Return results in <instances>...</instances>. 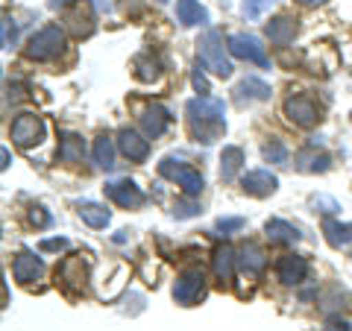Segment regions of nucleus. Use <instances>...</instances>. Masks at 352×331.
Returning <instances> with one entry per match:
<instances>
[{
	"label": "nucleus",
	"mask_w": 352,
	"mask_h": 331,
	"mask_svg": "<svg viewBox=\"0 0 352 331\" xmlns=\"http://www.w3.org/2000/svg\"><path fill=\"white\" fill-rule=\"evenodd\" d=\"M185 115H188L191 135L203 144H214L226 132V103L220 97H194L185 103Z\"/></svg>",
	"instance_id": "obj_1"
},
{
	"label": "nucleus",
	"mask_w": 352,
	"mask_h": 331,
	"mask_svg": "<svg viewBox=\"0 0 352 331\" xmlns=\"http://www.w3.org/2000/svg\"><path fill=\"white\" fill-rule=\"evenodd\" d=\"M197 53H200V65H206L212 73H217L220 80L232 76V62L226 59L223 53V38H220L217 30H206L200 38H197Z\"/></svg>",
	"instance_id": "obj_2"
},
{
	"label": "nucleus",
	"mask_w": 352,
	"mask_h": 331,
	"mask_svg": "<svg viewBox=\"0 0 352 331\" xmlns=\"http://www.w3.org/2000/svg\"><path fill=\"white\" fill-rule=\"evenodd\" d=\"M159 173L164 176V179L179 182V185H182V191H185V196H200V191L206 187L203 173H200V170H194L191 164H188V161H182V159L164 156V159L159 161Z\"/></svg>",
	"instance_id": "obj_3"
},
{
	"label": "nucleus",
	"mask_w": 352,
	"mask_h": 331,
	"mask_svg": "<svg viewBox=\"0 0 352 331\" xmlns=\"http://www.w3.org/2000/svg\"><path fill=\"white\" fill-rule=\"evenodd\" d=\"M62 50H65V30L56 27V24L41 27L36 36L27 41V56L36 59V62H50V59H56Z\"/></svg>",
	"instance_id": "obj_4"
},
{
	"label": "nucleus",
	"mask_w": 352,
	"mask_h": 331,
	"mask_svg": "<svg viewBox=\"0 0 352 331\" xmlns=\"http://www.w3.org/2000/svg\"><path fill=\"white\" fill-rule=\"evenodd\" d=\"M206 288H208L206 273L200 267H188L185 273H179V279H176V284H173V299L179 305H185V308H191L197 302H203Z\"/></svg>",
	"instance_id": "obj_5"
},
{
	"label": "nucleus",
	"mask_w": 352,
	"mask_h": 331,
	"mask_svg": "<svg viewBox=\"0 0 352 331\" xmlns=\"http://www.w3.org/2000/svg\"><path fill=\"white\" fill-rule=\"evenodd\" d=\"M226 50L232 53L235 59L252 62V65H258V68H270V56L264 53L261 41H258L256 36H244V32H235V36H229Z\"/></svg>",
	"instance_id": "obj_6"
},
{
	"label": "nucleus",
	"mask_w": 352,
	"mask_h": 331,
	"mask_svg": "<svg viewBox=\"0 0 352 331\" xmlns=\"http://www.w3.org/2000/svg\"><path fill=\"white\" fill-rule=\"evenodd\" d=\"M56 282L71 293L85 290V282H88V261H85V255L76 252V255L65 258L59 264V270H56Z\"/></svg>",
	"instance_id": "obj_7"
},
{
	"label": "nucleus",
	"mask_w": 352,
	"mask_h": 331,
	"mask_svg": "<svg viewBox=\"0 0 352 331\" xmlns=\"http://www.w3.org/2000/svg\"><path fill=\"white\" fill-rule=\"evenodd\" d=\"M285 115L296 126H314L320 120V109H317V103L308 94H291L285 100Z\"/></svg>",
	"instance_id": "obj_8"
},
{
	"label": "nucleus",
	"mask_w": 352,
	"mask_h": 331,
	"mask_svg": "<svg viewBox=\"0 0 352 331\" xmlns=\"http://www.w3.org/2000/svg\"><path fill=\"white\" fill-rule=\"evenodd\" d=\"M41 135H44V124H41V117L30 115V112L18 115V117L12 120V129H9V138H12L18 147H24V150H27V147H32V144H38Z\"/></svg>",
	"instance_id": "obj_9"
},
{
	"label": "nucleus",
	"mask_w": 352,
	"mask_h": 331,
	"mask_svg": "<svg viewBox=\"0 0 352 331\" xmlns=\"http://www.w3.org/2000/svg\"><path fill=\"white\" fill-rule=\"evenodd\" d=\"M106 196L109 200H115L120 208H141L147 203V196H144V191L132 182V179H118V182H109L106 187Z\"/></svg>",
	"instance_id": "obj_10"
},
{
	"label": "nucleus",
	"mask_w": 352,
	"mask_h": 331,
	"mask_svg": "<svg viewBox=\"0 0 352 331\" xmlns=\"http://www.w3.org/2000/svg\"><path fill=\"white\" fill-rule=\"evenodd\" d=\"M241 187H244V194L264 200V196L276 194L279 179H276V173H270V170H247L241 176Z\"/></svg>",
	"instance_id": "obj_11"
},
{
	"label": "nucleus",
	"mask_w": 352,
	"mask_h": 331,
	"mask_svg": "<svg viewBox=\"0 0 352 331\" xmlns=\"http://www.w3.org/2000/svg\"><path fill=\"white\" fill-rule=\"evenodd\" d=\"M138 120H141V129H144L147 138H162L170 126V112L162 103H150V106L141 109Z\"/></svg>",
	"instance_id": "obj_12"
},
{
	"label": "nucleus",
	"mask_w": 352,
	"mask_h": 331,
	"mask_svg": "<svg viewBox=\"0 0 352 331\" xmlns=\"http://www.w3.org/2000/svg\"><path fill=\"white\" fill-rule=\"evenodd\" d=\"M65 24H68V30H71V36H76V38H88L94 32V9H91V3H74L68 12H65Z\"/></svg>",
	"instance_id": "obj_13"
},
{
	"label": "nucleus",
	"mask_w": 352,
	"mask_h": 331,
	"mask_svg": "<svg viewBox=\"0 0 352 331\" xmlns=\"http://www.w3.org/2000/svg\"><path fill=\"white\" fill-rule=\"evenodd\" d=\"M12 275H15V282H21V284H32V282H38L44 275V264H41V258L36 255V252L21 249L15 255V264H12Z\"/></svg>",
	"instance_id": "obj_14"
},
{
	"label": "nucleus",
	"mask_w": 352,
	"mask_h": 331,
	"mask_svg": "<svg viewBox=\"0 0 352 331\" xmlns=\"http://www.w3.org/2000/svg\"><path fill=\"white\" fill-rule=\"evenodd\" d=\"M276 275H279L282 284H288V288L302 284L305 275H308V261L302 255H282L276 261Z\"/></svg>",
	"instance_id": "obj_15"
},
{
	"label": "nucleus",
	"mask_w": 352,
	"mask_h": 331,
	"mask_svg": "<svg viewBox=\"0 0 352 331\" xmlns=\"http://www.w3.org/2000/svg\"><path fill=\"white\" fill-rule=\"evenodd\" d=\"M118 150L124 152L129 161H144L150 156V141L144 135H138L135 129H120L118 135Z\"/></svg>",
	"instance_id": "obj_16"
},
{
	"label": "nucleus",
	"mask_w": 352,
	"mask_h": 331,
	"mask_svg": "<svg viewBox=\"0 0 352 331\" xmlns=\"http://www.w3.org/2000/svg\"><path fill=\"white\" fill-rule=\"evenodd\" d=\"M212 264H214V275H217V282L220 284H232L235 282V267H238V252L229 247V244H223V247H217L214 249V258H212Z\"/></svg>",
	"instance_id": "obj_17"
},
{
	"label": "nucleus",
	"mask_w": 352,
	"mask_h": 331,
	"mask_svg": "<svg viewBox=\"0 0 352 331\" xmlns=\"http://www.w3.org/2000/svg\"><path fill=\"white\" fill-rule=\"evenodd\" d=\"M235 100L238 103H261V100H270V85L256 80V76H247L235 85Z\"/></svg>",
	"instance_id": "obj_18"
},
{
	"label": "nucleus",
	"mask_w": 352,
	"mask_h": 331,
	"mask_svg": "<svg viewBox=\"0 0 352 331\" xmlns=\"http://www.w3.org/2000/svg\"><path fill=\"white\" fill-rule=\"evenodd\" d=\"M176 18L182 27H206L208 12L200 0H176Z\"/></svg>",
	"instance_id": "obj_19"
},
{
	"label": "nucleus",
	"mask_w": 352,
	"mask_h": 331,
	"mask_svg": "<svg viewBox=\"0 0 352 331\" xmlns=\"http://www.w3.org/2000/svg\"><path fill=\"white\" fill-rule=\"evenodd\" d=\"M332 168V159L326 152H317V144H308L302 152H296V170L302 173H326Z\"/></svg>",
	"instance_id": "obj_20"
},
{
	"label": "nucleus",
	"mask_w": 352,
	"mask_h": 331,
	"mask_svg": "<svg viewBox=\"0 0 352 331\" xmlns=\"http://www.w3.org/2000/svg\"><path fill=\"white\" fill-rule=\"evenodd\" d=\"M238 267L247 275H261L264 267H267V255L261 252V247L256 244H244L238 249Z\"/></svg>",
	"instance_id": "obj_21"
},
{
	"label": "nucleus",
	"mask_w": 352,
	"mask_h": 331,
	"mask_svg": "<svg viewBox=\"0 0 352 331\" xmlns=\"http://www.w3.org/2000/svg\"><path fill=\"white\" fill-rule=\"evenodd\" d=\"M296 18L291 15H276V18H270V24H267V38L273 44H291L294 36H296Z\"/></svg>",
	"instance_id": "obj_22"
},
{
	"label": "nucleus",
	"mask_w": 352,
	"mask_h": 331,
	"mask_svg": "<svg viewBox=\"0 0 352 331\" xmlns=\"http://www.w3.org/2000/svg\"><path fill=\"white\" fill-rule=\"evenodd\" d=\"M76 212H80V220L85 226H91V229H106L109 226V220H112V212H109L106 205L100 203H91V200H85L76 205Z\"/></svg>",
	"instance_id": "obj_23"
},
{
	"label": "nucleus",
	"mask_w": 352,
	"mask_h": 331,
	"mask_svg": "<svg viewBox=\"0 0 352 331\" xmlns=\"http://www.w3.org/2000/svg\"><path fill=\"white\" fill-rule=\"evenodd\" d=\"M82 156H85L82 138L74 135V132H59V161L76 164V161H82Z\"/></svg>",
	"instance_id": "obj_24"
},
{
	"label": "nucleus",
	"mask_w": 352,
	"mask_h": 331,
	"mask_svg": "<svg viewBox=\"0 0 352 331\" xmlns=\"http://www.w3.org/2000/svg\"><path fill=\"white\" fill-rule=\"evenodd\" d=\"M264 231H267V238L273 240V244H296L302 235H300V229L291 226L288 220H279V217H273L267 220V226H264Z\"/></svg>",
	"instance_id": "obj_25"
},
{
	"label": "nucleus",
	"mask_w": 352,
	"mask_h": 331,
	"mask_svg": "<svg viewBox=\"0 0 352 331\" xmlns=\"http://www.w3.org/2000/svg\"><path fill=\"white\" fill-rule=\"evenodd\" d=\"M241 168H244V150L241 147H223V152H220V179L232 182Z\"/></svg>",
	"instance_id": "obj_26"
},
{
	"label": "nucleus",
	"mask_w": 352,
	"mask_h": 331,
	"mask_svg": "<svg viewBox=\"0 0 352 331\" xmlns=\"http://www.w3.org/2000/svg\"><path fill=\"white\" fill-rule=\"evenodd\" d=\"M132 68H135V76L141 82H156L162 76V62L153 56V53H138L135 59H132Z\"/></svg>",
	"instance_id": "obj_27"
},
{
	"label": "nucleus",
	"mask_w": 352,
	"mask_h": 331,
	"mask_svg": "<svg viewBox=\"0 0 352 331\" xmlns=\"http://www.w3.org/2000/svg\"><path fill=\"white\" fill-rule=\"evenodd\" d=\"M91 159H94L97 168L112 170L115 168V144H112V138H109V135H97L94 150H91Z\"/></svg>",
	"instance_id": "obj_28"
},
{
	"label": "nucleus",
	"mask_w": 352,
	"mask_h": 331,
	"mask_svg": "<svg viewBox=\"0 0 352 331\" xmlns=\"http://www.w3.org/2000/svg\"><path fill=\"white\" fill-rule=\"evenodd\" d=\"M323 235H326V240H329L332 247H346L349 240H352L349 223H338V220H332V217L323 220Z\"/></svg>",
	"instance_id": "obj_29"
},
{
	"label": "nucleus",
	"mask_w": 352,
	"mask_h": 331,
	"mask_svg": "<svg viewBox=\"0 0 352 331\" xmlns=\"http://www.w3.org/2000/svg\"><path fill=\"white\" fill-rule=\"evenodd\" d=\"M261 156L267 159L270 164H285L288 161V147H285L282 141H270V144L261 147Z\"/></svg>",
	"instance_id": "obj_30"
},
{
	"label": "nucleus",
	"mask_w": 352,
	"mask_h": 331,
	"mask_svg": "<svg viewBox=\"0 0 352 331\" xmlns=\"http://www.w3.org/2000/svg\"><path fill=\"white\" fill-rule=\"evenodd\" d=\"M203 208H200V203L194 200V196H188V200H176V205H173V217L176 220H188V217H197Z\"/></svg>",
	"instance_id": "obj_31"
},
{
	"label": "nucleus",
	"mask_w": 352,
	"mask_h": 331,
	"mask_svg": "<svg viewBox=\"0 0 352 331\" xmlns=\"http://www.w3.org/2000/svg\"><path fill=\"white\" fill-rule=\"evenodd\" d=\"M270 3H276V0H244V15L256 21V18H261L264 12H267Z\"/></svg>",
	"instance_id": "obj_32"
},
{
	"label": "nucleus",
	"mask_w": 352,
	"mask_h": 331,
	"mask_svg": "<svg viewBox=\"0 0 352 331\" xmlns=\"http://www.w3.org/2000/svg\"><path fill=\"white\" fill-rule=\"evenodd\" d=\"M214 226H217V231H223V235H232V231H241L247 226V220L244 217H220Z\"/></svg>",
	"instance_id": "obj_33"
},
{
	"label": "nucleus",
	"mask_w": 352,
	"mask_h": 331,
	"mask_svg": "<svg viewBox=\"0 0 352 331\" xmlns=\"http://www.w3.org/2000/svg\"><path fill=\"white\" fill-rule=\"evenodd\" d=\"M30 223H32V226H38V229H47V226L53 223V217L47 214V208L32 205V208H30Z\"/></svg>",
	"instance_id": "obj_34"
},
{
	"label": "nucleus",
	"mask_w": 352,
	"mask_h": 331,
	"mask_svg": "<svg viewBox=\"0 0 352 331\" xmlns=\"http://www.w3.org/2000/svg\"><path fill=\"white\" fill-rule=\"evenodd\" d=\"M15 41H18V27H15V21H3V50H12L15 47Z\"/></svg>",
	"instance_id": "obj_35"
},
{
	"label": "nucleus",
	"mask_w": 352,
	"mask_h": 331,
	"mask_svg": "<svg viewBox=\"0 0 352 331\" xmlns=\"http://www.w3.org/2000/svg\"><path fill=\"white\" fill-rule=\"evenodd\" d=\"M191 85H194V91L197 94H208V80H206V73H203V65H197L194 73H191Z\"/></svg>",
	"instance_id": "obj_36"
},
{
	"label": "nucleus",
	"mask_w": 352,
	"mask_h": 331,
	"mask_svg": "<svg viewBox=\"0 0 352 331\" xmlns=\"http://www.w3.org/2000/svg\"><path fill=\"white\" fill-rule=\"evenodd\" d=\"M311 205H314V208H323V214L340 212V205H338L335 200H329V196H311Z\"/></svg>",
	"instance_id": "obj_37"
},
{
	"label": "nucleus",
	"mask_w": 352,
	"mask_h": 331,
	"mask_svg": "<svg viewBox=\"0 0 352 331\" xmlns=\"http://www.w3.org/2000/svg\"><path fill=\"white\" fill-rule=\"evenodd\" d=\"M68 247V240L65 238H47V240H41V252H59Z\"/></svg>",
	"instance_id": "obj_38"
},
{
	"label": "nucleus",
	"mask_w": 352,
	"mask_h": 331,
	"mask_svg": "<svg viewBox=\"0 0 352 331\" xmlns=\"http://www.w3.org/2000/svg\"><path fill=\"white\" fill-rule=\"evenodd\" d=\"M323 331H352V328H349V323H346V319L332 317V319H329V323H326V328H323Z\"/></svg>",
	"instance_id": "obj_39"
},
{
	"label": "nucleus",
	"mask_w": 352,
	"mask_h": 331,
	"mask_svg": "<svg viewBox=\"0 0 352 331\" xmlns=\"http://www.w3.org/2000/svg\"><path fill=\"white\" fill-rule=\"evenodd\" d=\"M97 9H100V12H112V0H97L94 3Z\"/></svg>",
	"instance_id": "obj_40"
},
{
	"label": "nucleus",
	"mask_w": 352,
	"mask_h": 331,
	"mask_svg": "<svg viewBox=\"0 0 352 331\" xmlns=\"http://www.w3.org/2000/svg\"><path fill=\"white\" fill-rule=\"evenodd\" d=\"M0 156H3V164H0V168H3V170H6V168H9V150L3 147V150H0Z\"/></svg>",
	"instance_id": "obj_41"
},
{
	"label": "nucleus",
	"mask_w": 352,
	"mask_h": 331,
	"mask_svg": "<svg viewBox=\"0 0 352 331\" xmlns=\"http://www.w3.org/2000/svg\"><path fill=\"white\" fill-rule=\"evenodd\" d=\"M302 6H314V3H323V0H300Z\"/></svg>",
	"instance_id": "obj_42"
},
{
	"label": "nucleus",
	"mask_w": 352,
	"mask_h": 331,
	"mask_svg": "<svg viewBox=\"0 0 352 331\" xmlns=\"http://www.w3.org/2000/svg\"><path fill=\"white\" fill-rule=\"evenodd\" d=\"M156 3H168V0H156Z\"/></svg>",
	"instance_id": "obj_43"
},
{
	"label": "nucleus",
	"mask_w": 352,
	"mask_h": 331,
	"mask_svg": "<svg viewBox=\"0 0 352 331\" xmlns=\"http://www.w3.org/2000/svg\"><path fill=\"white\" fill-rule=\"evenodd\" d=\"M349 231H352V223H349Z\"/></svg>",
	"instance_id": "obj_44"
},
{
	"label": "nucleus",
	"mask_w": 352,
	"mask_h": 331,
	"mask_svg": "<svg viewBox=\"0 0 352 331\" xmlns=\"http://www.w3.org/2000/svg\"><path fill=\"white\" fill-rule=\"evenodd\" d=\"M349 117H352V115H349Z\"/></svg>",
	"instance_id": "obj_45"
}]
</instances>
